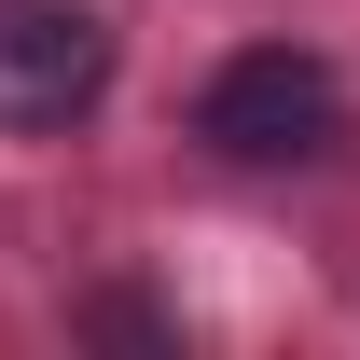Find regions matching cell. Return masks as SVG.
Masks as SVG:
<instances>
[{"mask_svg": "<svg viewBox=\"0 0 360 360\" xmlns=\"http://www.w3.org/2000/svg\"><path fill=\"white\" fill-rule=\"evenodd\" d=\"M194 139L222 153V167H319L333 139H347V84H333V56L305 42H236L208 84H194Z\"/></svg>", "mask_w": 360, "mask_h": 360, "instance_id": "6da1fadb", "label": "cell"}, {"mask_svg": "<svg viewBox=\"0 0 360 360\" xmlns=\"http://www.w3.org/2000/svg\"><path fill=\"white\" fill-rule=\"evenodd\" d=\"M97 97H111V14L0 0V139H70Z\"/></svg>", "mask_w": 360, "mask_h": 360, "instance_id": "7a4b0ae2", "label": "cell"}]
</instances>
